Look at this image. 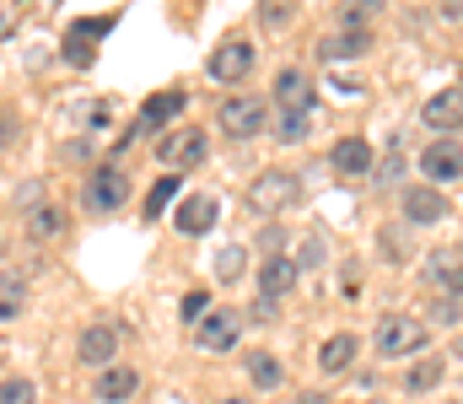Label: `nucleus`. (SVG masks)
Masks as SVG:
<instances>
[{"label": "nucleus", "instance_id": "obj_31", "mask_svg": "<svg viewBox=\"0 0 463 404\" xmlns=\"http://www.w3.org/2000/svg\"><path fill=\"white\" fill-rule=\"evenodd\" d=\"M87 114H92V119H87L92 130H109V125H114V103H92Z\"/></svg>", "mask_w": 463, "mask_h": 404}, {"label": "nucleus", "instance_id": "obj_28", "mask_svg": "<svg viewBox=\"0 0 463 404\" xmlns=\"http://www.w3.org/2000/svg\"><path fill=\"white\" fill-rule=\"evenodd\" d=\"M0 404H38V389L27 378H5L0 383Z\"/></svg>", "mask_w": 463, "mask_h": 404}, {"label": "nucleus", "instance_id": "obj_18", "mask_svg": "<svg viewBox=\"0 0 463 404\" xmlns=\"http://www.w3.org/2000/svg\"><path fill=\"white\" fill-rule=\"evenodd\" d=\"M242 367H248V383H253L259 394H269V389H280V383H286V372H280V362H275L269 351H248V356H242Z\"/></svg>", "mask_w": 463, "mask_h": 404}, {"label": "nucleus", "instance_id": "obj_34", "mask_svg": "<svg viewBox=\"0 0 463 404\" xmlns=\"http://www.w3.org/2000/svg\"><path fill=\"white\" fill-rule=\"evenodd\" d=\"M442 11H448V16H463V0H448V5H442Z\"/></svg>", "mask_w": 463, "mask_h": 404}, {"label": "nucleus", "instance_id": "obj_30", "mask_svg": "<svg viewBox=\"0 0 463 404\" xmlns=\"http://www.w3.org/2000/svg\"><path fill=\"white\" fill-rule=\"evenodd\" d=\"M205 313H211V291H189V296H184V318L194 324V318H205Z\"/></svg>", "mask_w": 463, "mask_h": 404}, {"label": "nucleus", "instance_id": "obj_5", "mask_svg": "<svg viewBox=\"0 0 463 404\" xmlns=\"http://www.w3.org/2000/svg\"><path fill=\"white\" fill-rule=\"evenodd\" d=\"M264 98H227L222 103V130L232 135V140H253V135L264 130Z\"/></svg>", "mask_w": 463, "mask_h": 404}, {"label": "nucleus", "instance_id": "obj_37", "mask_svg": "<svg viewBox=\"0 0 463 404\" xmlns=\"http://www.w3.org/2000/svg\"><path fill=\"white\" fill-rule=\"evenodd\" d=\"M458 87H463V65H458Z\"/></svg>", "mask_w": 463, "mask_h": 404}, {"label": "nucleus", "instance_id": "obj_27", "mask_svg": "<svg viewBox=\"0 0 463 404\" xmlns=\"http://www.w3.org/2000/svg\"><path fill=\"white\" fill-rule=\"evenodd\" d=\"M291 16H297V0H259V22H264L269 33H280Z\"/></svg>", "mask_w": 463, "mask_h": 404}, {"label": "nucleus", "instance_id": "obj_21", "mask_svg": "<svg viewBox=\"0 0 463 404\" xmlns=\"http://www.w3.org/2000/svg\"><path fill=\"white\" fill-rule=\"evenodd\" d=\"M350 362H355V334H329L324 345H318V367L335 378V372H345Z\"/></svg>", "mask_w": 463, "mask_h": 404}, {"label": "nucleus", "instance_id": "obj_11", "mask_svg": "<svg viewBox=\"0 0 463 404\" xmlns=\"http://www.w3.org/2000/svg\"><path fill=\"white\" fill-rule=\"evenodd\" d=\"M420 125H431V130H463V87H448V92H437V98H426V108H420Z\"/></svg>", "mask_w": 463, "mask_h": 404}, {"label": "nucleus", "instance_id": "obj_20", "mask_svg": "<svg viewBox=\"0 0 463 404\" xmlns=\"http://www.w3.org/2000/svg\"><path fill=\"white\" fill-rule=\"evenodd\" d=\"M173 114H184V92H156V98L140 108V125H135V135H140V130H162Z\"/></svg>", "mask_w": 463, "mask_h": 404}, {"label": "nucleus", "instance_id": "obj_15", "mask_svg": "<svg viewBox=\"0 0 463 404\" xmlns=\"http://www.w3.org/2000/svg\"><path fill=\"white\" fill-rule=\"evenodd\" d=\"M404 216H410L415 227H431V221H442V216H448V200H442V189H431V183H420V189H404Z\"/></svg>", "mask_w": 463, "mask_h": 404}, {"label": "nucleus", "instance_id": "obj_2", "mask_svg": "<svg viewBox=\"0 0 463 404\" xmlns=\"http://www.w3.org/2000/svg\"><path fill=\"white\" fill-rule=\"evenodd\" d=\"M420 345H426V324H420V318L388 313V318L377 324V351H383V356H415Z\"/></svg>", "mask_w": 463, "mask_h": 404}, {"label": "nucleus", "instance_id": "obj_29", "mask_svg": "<svg viewBox=\"0 0 463 404\" xmlns=\"http://www.w3.org/2000/svg\"><path fill=\"white\" fill-rule=\"evenodd\" d=\"M383 11V0H345V27H361Z\"/></svg>", "mask_w": 463, "mask_h": 404}, {"label": "nucleus", "instance_id": "obj_35", "mask_svg": "<svg viewBox=\"0 0 463 404\" xmlns=\"http://www.w3.org/2000/svg\"><path fill=\"white\" fill-rule=\"evenodd\" d=\"M453 356H458V367H463V334H458V351H453Z\"/></svg>", "mask_w": 463, "mask_h": 404}, {"label": "nucleus", "instance_id": "obj_23", "mask_svg": "<svg viewBox=\"0 0 463 404\" xmlns=\"http://www.w3.org/2000/svg\"><path fill=\"white\" fill-rule=\"evenodd\" d=\"M437 383H442V362H437V356H420V362L404 372V389H410V394H431Z\"/></svg>", "mask_w": 463, "mask_h": 404}, {"label": "nucleus", "instance_id": "obj_24", "mask_svg": "<svg viewBox=\"0 0 463 404\" xmlns=\"http://www.w3.org/2000/svg\"><path fill=\"white\" fill-rule=\"evenodd\" d=\"M307 130H313V114H302V108H280V119H275V140L297 146V140H307Z\"/></svg>", "mask_w": 463, "mask_h": 404}, {"label": "nucleus", "instance_id": "obj_8", "mask_svg": "<svg viewBox=\"0 0 463 404\" xmlns=\"http://www.w3.org/2000/svg\"><path fill=\"white\" fill-rule=\"evenodd\" d=\"M205 151H211V135L200 130V125L173 130L162 140V162H167V167H194V162H205Z\"/></svg>", "mask_w": 463, "mask_h": 404}, {"label": "nucleus", "instance_id": "obj_13", "mask_svg": "<svg viewBox=\"0 0 463 404\" xmlns=\"http://www.w3.org/2000/svg\"><path fill=\"white\" fill-rule=\"evenodd\" d=\"M275 103H280V108H302V114H313V76L297 70V65H286V70L275 76Z\"/></svg>", "mask_w": 463, "mask_h": 404}, {"label": "nucleus", "instance_id": "obj_22", "mask_svg": "<svg viewBox=\"0 0 463 404\" xmlns=\"http://www.w3.org/2000/svg\"><path fill=\"white\" fill-rule=\"evenodd\" d=\"M22 307H27V280L5 269V275H0V324H11Z\"/></svg>", "mask_w": 463, "mask_h": 404}, {"label": "nucleus", "instance_id": "obj_14", "mask_svg": "<svg viewBox=\"0 0 463 404\" xmlns=\"http://www.w3.org/2000/svg\"><path fill=\"white\" fill-rule=\"evenodd\" d=\"M366 49H372V27H340L318 38V60H361Z\"/></svg>", "mask_w": 463, "mask_h": 404}, {"label": "nucleus", "instance_id": "obj_12", "mask_svg": "<svg viewBox=\"0 0 463 404\" xmlns=\"http://www.w3.org/2000/svg\"><path fill=\"white\" fill-rule=\"evenodd\" d=\"M109 27H114V16H87V22H76L71 38H65V60H71V65H92V43H98Z\"/></svg>", "mask_w": 463, "mask_h": 404}, {"label": "nucleus", "instance_id": "obj_19", "mask_svg": "<svg viewBox=\"0 0 463 404\" xmlns=\"http://www.w3.org/2000/svg\"><path fill=\"white\" fill-rule=\"evenodd\" d=\"M259 286H264V296H269V302H280V296H286V291L297 286V259H286V254H275L269 265L259 269Z\"/></svg>", "mask_w": 463, "mask_h": 404}, {"label": "nucleus", "instance_id": "obj_4", "mask_svg": "<svg viewBox=\"0 0 463 404\" xmlns=\"http://www.w3.org/2000/svg\"><path fill=\"white\" fill-rule=\"evenodd\" d=\"M253 43L248 38H227V43H216V54H211V81H222V87H237L248 70H253Z\"/></svg>", "mask_w": 463, "mask_h": 404}, {"label": "nucleus", "instance_id": "obj_16", "mask_svg": "<svg viewBox=\"0 0 463 404\" xmlns=\"http://www.w3.org/2000/svg\"><path fill=\"white\" fill-rule=\"evenodd\" d=\"M329 162H335L345 178H361V173H372V146H366L361 135H345V140H335Z\"/></svg>", "mask_w": 463, "mask_h": 404}, {"label": "nucleus", "instance_id": "obj_1", "mask_svg": "<svg viewBox=\"0 0 463 404\" xmlns=\"http://www.w3.org/2000/svg\"><path fill=\"white\" fill-rule=\"evenodd\" d=\"M302 200V183H297V173H259L253 183H248V205L259 211V216H280V211H291Z\"/></svg>", "mask_w": 463, "mask_h": 404}, {"label": "nucleus", "instance_id": "obj_17", "mask_svg": "<svg viewBox=\"0 0 463 404\" xmlns=\"http://www.w3.org/2000/svg\"><path fill=\"white\" fill-rule=\"evenodd\" d=\"M135 389H140V372L135 367H103V378H98V399L103 404H124Z\"/></svg>", "mask_w": 463, "mask_h": 404}, {"label": "nucleus", "instance_id": "obj_6", "mask_svg": "<svg viewBox=\"0 0 463 404\" xmlns=\"http://www.w3.org/2000/svg\"><path fill=\"white\" fill-rule=\"evenodd\" d=\"M129 200V173L114 167V162H103L98 173H92V183H87V205L92 211H118Z\"/></svg>", "mask_w": 463, "mask_h": 404}, {"label": "nucleus", "instance_id": "obj_3", "mask_svg": "<svg viewBox=\"0 0 463 404\" xmlns=\"http://www.w3.org/2000/svg\"><path fill=\"white\" fill-rule=\"evenodd\" d=\"M415 162H420V173L431 178V189H437V183H453V178H463V146L453 140V135L431 140V146H426Z\"/></svg>", "mask_w": 463, "mask_h": 404}, {"label": "nucleus", "instance_id": "obj_9", "mask_svg": "<svg viewBox=\"0 0 463 404\" xmlns=\"http://www.w3.org/2000/svg\"><path fill=\"white\" fill-rule=\"evenodd\" d=\"M216 216H222V205H216L211 194H184V205L173 211V221H178L184 238H205V232L216 227Z\"/></svg>", "mask_w": 463, "mask_h": 404}, {"label": "nucleus", "instance_id": "obj_36", "mask_svg": "<svg viewBox=\"0 0 463 404\" xmlns=\"http://www.w3.org/2000/svg\"><path fill=\"white\" fill-rule=\"evenodd\" d=\"M216 404H253V399H216Z\"/></svg>", "mask_w": 463, "mask_h": 404}, {"label": "nucleus", "instance_id": "obj_33", "mask_svg": "<svg viewBox=\"0 0 463 404\" xmlns=\"http://www.w3.org/2000/svg\"><path fill=\"white\" fill-rule=\"evenodd\" d=\"M216 269H222V275H237V269H242V249H227V254H222V259H216Z\"/></svg>", "mask_w": 463, "mask_h": 404}, {"label": "nucleus", "instance_id": "obj_26", "mask_svg": "<svg viewBox=\"0 0 463 404\" xmlns=\"http://www.w3.org/2000/svg\"><path fill=\"white\" fill-rule=\"evenodd\" d=\"M173 194H178V178H173V173H167V178H156V183H151V194H146V221H156V216L167 211V200H173Z\"/></svg>", "mask_w": 463, "mask_h": 404}, {"label": "nucleus", "instance_id": "obj_32", "mask_svg": "<svg viewBox=\"0 0 463 404\" xmlns=\"http://www.w3.org/2000/svg\"><path fill=\"white\" fill-rule=\"evenodd\" d=\"M442 286H448L453 296H463V259H453V265H448V275H442Z\"/></svg>", "mask_w": 463, "mask_h": 404}, {"label": "nucleus", "instance_id": "obj_10", "mask_svg": "<svg viewBox=\"0 0 463 404\" xmlns=\"http://www.w3.org/2000/svg\"><path fill=\"white\" fill-rule=\"evenodd\" d=\"M118 334L114 324H92V329H81V340H76V356L87 362V367H114V351H118Z\"/></svg>", "mask_w": 463, "mask_h": 404}, {"label": "nucleus", "instance_id": "obj_25", "mask_svg": "<svg viewBox=\"0 0 463 404\" xmlns=\"http://www.w3.org/2000/svg\"><path fill=\"white\" fill-rule=\"evenodd\" d=\"M60 221H65L60 205H33V211H27V232H33V238H54Z\"/></svg>", "mask_w": 463, "mask_h": 404}, {"label": "nucleus", "instance_id": "obj_7", "mask_svg": "<svg viewBox=\"0 0 463 404\" xmlns=\"http://www.w3.org/2000/svg\"><path fill=\"white\" fill-rule=\"evenodd\" d=\"M237 334H242V313H232V307H216V313H205L200 318V351H211V356H222L237 345Z\"/></svg>", "mask_w": 463, "mask_h": 404}]
</instances>
